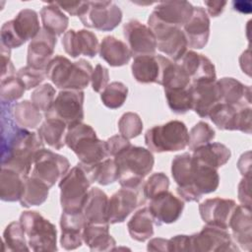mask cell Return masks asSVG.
Listing matches in <instances>:
<instances>
[{
    "label": "cell",
    "mask_w": 252,
    "mask_h": 252,
    "mask_svg": "<svg viewBox=\"0 0 252 252\" xmlns=\"http://www.w3.org/2000/svg\"><path fill=\"white\" fill-rule=\"evenodd\" d=\"M121 187L138 190L144 178L152 171L155 158L151 151L131 145L114 157Z\"/></svg>",
    "instance_id": "6da1fadb"
},
{
    "label": "cell",
    "mask_w": 252,
    "mask_h": 252,
    "mask_svg": "<svg viewBox=\"0 0 252 252\" xmlns=\"http://www.w3.org/2000/svg\"><path fill=\"white\" fill-rule=\"evenodd\" d=\"M65 143L83 165L97 163L108 157L105 141L99 140L93 127L83 122L67 129Z\"/></svg>",
    "instance_id": "7a4b0ae2"
},
{
    "label": "cell",
    "mask_w": 252,
    "mask_h": 252,
    "mask_svg": "<svg viewBox=\"0 0 252 252\" xmlns=\"http://www.w3.org/2000/svg\"><path fill=\"white\" fill-rule=\"evenodd\" d=\"M189 132L179 120H171L162 125H156L147 130L145 144L154 153L177 152L188 146Z\"/></svg>",
    "instance_id": "3957f363"
},
{
    "label": "cell",
    "mask_w": 252,
    "mask_h": 252,
    "mask_svg": "<svg viewBox=\"0 0 252 252\" xmlns=\"http://www.w3.org/2000/svg\"><path fill=\"white\" fill-rule=\"evenodd\" d=\"M21 222L31 250L46 252L57 250V230L55 225L36 211H25L21 214Z\"/></svg>",
    "instance_id": "277c9868"
},
{
    "label": "cell",
    "mask_w": 252,
    "mask_h": 252,
    "mask_svg": "<svg viewBox=\"0 0 252 252\" xmlns=\"http://www.w3.org/2000/svg\"><path fill=\"white\" fill-rule=\"evenodd\" d=\"M90 185L91 181L85 171L78 164L72 167L59 182L62 212H82Z\"/></svg>",
    "instance_id": "5b68a950"
},
{
    "label": "cell",
    "mask_w": 252,
    "mask_h": 252,
    "mask_svg": "<svg viewBox=\"0 0 252 252\" xmlns=\"http://www.w3.org/2000/svg\"><path fill=\"white\" fill-rule=\"evenodd\" d=\"M148 25L156 36L157 48L173 62L178 61L188 47L183 31L159 21L153 13L148 19Z\"/></svg>",
    "instance_id": "8992f818"
},
{
    "label": "cell",
    "mask_w": 252,
    "mask_h": 252,
    "mask_svg": "<svg viewBox=\"0 0 252 252\" xmlns=\"http://www.w3.org/2000/svg\"><path fill=\"white\" fill-rule=\"evenodd\" d=\"M84 99L83 91L61 90L44 116L46 119L61 120L68 128L81 123L85 116Z\"/></svg>",
    "instance_id": "52a82bcc"
},
{
    "label": "cell",
    "mask_w": 252,
    "mask_h": 252,
    "mask_svg": "<svg viewBox=\"0 0 252 252\" xmlns=\"http://www.w3.org/2000/svg\"><path fill=\"white\" fill-rule=\"evenodd\" d=\"M78 17L87 28L110 32L121 23L122 11L112 1H87Z\"/></svg>",
    "instance_id": "ba28073f"
},
{
    "label": "cell",
    "mask_w": 252,
    "mask_h": 252,
    "mask_svg": "<svg viewBox=\"0 0 252 252\" xmlns=\"http://www.w3.org/2000/svg\"><path fill=\"white\" fill-rule=\"evenodd\" d=\"M69 168L70 162L66 157L43 148L34 156L31 176L42 181L50 188L64 177Z\"/></svg>",
    "instance_id": "9c48e42d"
},
{
    "label": "cell",
    "mask_w": 252,
    "mask_h": 252,
    "mask_svg": "<svg viewBox=\"0 0 252 252\" xmlns=\"http://www.w3.org/2000/svg\"><path fill=\"white\" fill-rule=\"evenodd\" d=\"M220 184L218 169L198 163L192 158L191 183L187 187L176 188L180 199L185 202H198L203 195L215 192Z\"/></svg>",
    "instance_id": "30bf717a"
},
{
    "label": "cell",
    "mask_w": 252,
    "mask_h": 252,
    "mask_svg": "<svg viewBox=\"0 0 252 252\" xmlns=\"http://www.w3.org/2000/svg\"><path fill=\"white\" fill-rule=\"evenodd\" d=\"M189 251L193 252H227L237 251L231 235L227 229L213 225H206L198 233L189 235Z\"/></svg>",
    "instance_id": "8fae6325"
},
{
    "label": "cell",
    "mask_w": 252,
    "mask_h": 252,
    "mask_svg": "<svg viewBox=\"0 0 252 252\" xmlns=\"http://www.w3.org/2000/svg\"><path fill=\"white\" fill-rule=\"evenodd\" d=\"M123 35L132 56L156 54V36L148 26L137 20H130L123 26Z\"/></svg>",
    "instance_id": "7c38bea8"
},
{
    "label": "cell",
    "mask_w": 252,
    "mask_h": 252,
    "mask_svg": "<svg viewBox=\"0 0 252 252\" xmlns=\"http://www.w3.org/2000/svg\"><path fill=\"white\" fill-rule=\"evenodd\" d=\"M157 225L168 224L175 222L182 215L184 209V201L174 196L171 192L165 191L150 202L148 207Z\"/></svg>",
    "instance_id": "4fadbf2b"
},
{
    "label": "cell",
    "mask_w": 252,
    "mask_h": 252,
    "mask_svg": "<svg viewBox=\"0 0 252 252\" xmlns=\"http://www.w3.org/2000/svg\"><path fill=\"white\" fill-rule=\"evenodd\" d=\"M192 110L200 117H209L212 109L220 102V91L217 80L191 83Z\"/></svg>",
    "instance_id": "5bb4252c"
},
{
    "label": "cell",
    "mask_w": 252,
    "mask_h": 252,
    "mask_svg": "<svg viewBox=\"0 0 252 252\" xmlns=\"http://www.w3.org/2000/svg\"><path fill=\"white\" fill-rule=\"evenodd\" d=\"M236 203L231 199L212 198L199 205L201 219L208 225L227 229Z\"/></svg>",
    "instance_id": "9a60e30c"
},
{
    "label": "cell",
    "mask_w": 252,
    "mask_h": 252,
    "mask_svg": "<svg viewBox=\"0 0 252 252\" xmlns=\"http://www.w3.org/2000/svg\"><path fill=\"white\" fill-rule=\"evenodd\" d=\"M61 42L65 52L73 58L80 55L93 58L99 49L97 36L88 30H69L64 33Z\"/></svg>",
    "instance_id": "2e32d148"
},
{
    "label": "cell",
    "mask_w": 252,
    "mask_h": 252,
    "mask_svg": "<svg viewBox=\"0 0 252 252\" xmlns=\"http://www.w3.org/2000/svg\"><path fill=\"white\" fill-rule=\"evenodd\" d=\"M56 43V36L41 28L37 35L29 43L27 55L28 65L35 69L45 70L52 59Z\"/></svg>",
    "instance_id": "e0dca14e"
},
{
    "label": "cell",
    "mask_w": 252,
    "mask_h": 252,
    "mask_svg": "<svg viewBox=\"0 0 252 252\" xmlns=\"http://www.w3.org/2000/svg\"><path fill=\"white\" fill-rule=\"evenodd\" d=\"M176 64L189 77L191 83L199 81H215L217 79L215 65L203 54L187 50Z\"/></svg>",
    "instance_id": "ac0fdd59"
},
{
    "label": "cell",
    "mask_w": 252,
    "mask_h": 252,
    "mask_svg": "<svg viewBox=\"0 0 252 252\" xmlns=\"http://www.w3.org/2000/svg\"><path fill=\"white\" fill-rule=\"evenodd\" d=\"M140 203L138 190L122 187L109 199L107 220L109 223L123 222Z\"/></svg>",
    "instance_id": "d6986e66"
},
{
    "label": "cell",
    "mask_w": 252,
    "mask_h": 252,
    "mask_svg": "<svg viewBox=\"0 0 252 252\" xmlns=\"http://www.w3.org/2000/svg\"><path fill=\"white\" fill-rule=\"evenodd\" d=\"M210 24L206 10L200 6L194 7L192 17L183 26V32L189 47L202 49L207 45L210 36Z\"/></svg>",
    "instance_id": "ffe728a7"
},
{
    "label": "cell",
    "mask_w": 252,
    "mask_h": 252,
    "mask_svg": "<svg viewBox=\"0 0 252 252\" xmlns=\"http://www.w3.org/2000/svg\"><path fill=\"white\" fill-rule=\"evenodd\" d=\"M193 12L194 6L190 2L173 0L158 2L152 13L159 21L181 29L190 20Z\"/></svg>",
    "instance_id": "44dd1931"
},
{
    "label": "cell",
    "mask_w": 252,
    "mask_h": 252,
    "mask_svg": "<svg viewBox=\"0 0 252 252\" xmlns=\"http://www.w3.org/2000/svg\"><path fill=\"white\" fill-rule=\"evenodd\" d=\"M87 222L82 212H62L60 218V244L65 250H74L81 247L84 242L83 230Z\"/></svg>",
    "instance_id": "7402d4cb"
},
{
    "label": "cell",
    "mask_w": 252,
    "mask_h": 252,
    "mask_svg": "<svg viewBox=\"0 0 252 252\" xmlns=\"http://www.w3.org/2000/svg\"><path fill=\"white\" fill-rule=\"evenodd\" d=\"M166 57L162 55H143L134 57L131 71L134 79L141 84H160Z\"/></svg>",
    "instance_id": "603a6c76"
},
{
    "label": "cell",
    "mask_w": 252,
    "mask_h": 252,
    "mask_svg": "<svg viewBox=\"0 0 252 252\" xmlns=\"http://www.w3.org/2000/svg\"><path fill=\"white\" fill-rule=\"evenodd\" d=\"M228 227L232 237L241 249L251 251L252 247V219L251 207L236 206L229 220Z\"/></svg>",
    "instance_id": "cb8c5ba5"
},
{
    "label": "cell",
    "mask_w": 252,
    "mask_h": 252,
    "mask_svg": "<svg viewBox=\"0 0 252 252\" xmlns=\"http://www.w3.org/2000/svg\"><path fill=\"white\" fill-rule=\"evenodd\" d=\"M107 195L97 187L89 190L84 202L82 213L88 224L109 225L107 220Z\"/></svg>",
    "instance_id": "d4e9b609"
},
{
    "label": "cell",
    "mask_w": 252,
    "mask_h": 252,
    "mask_svg": "<svg viewBox=\"0 0 252 252\" xmlns=\"http://www.w3.org/2000/svg\"><path fill=\"white\" fill-rule=\"evenodd\" d=\"M220 91V102L237 109L251 105V88L231 77L217 80Z\"/></svg>",
    "instance_id": "484cf974"
},
{
    "label": "cell",
    "mask_w": 252,
    "mask_h": 252,
    "mask_svg": "<svg viewBox=\"0 0 252 252\" xmlns=\"http://www.w3.org/2000/svg\"><path fill=\"white\" fill-rule=\"evenodd\" d=\"M98 53L100 58L112 67L124 66L132 57L128 45L112 35H107L102 38L99 44Z\"/></svg>",
    "instance_id": "4316f807"
},
{
    "label": "cell",
    "mask_w": 252,
    "mask_h": 252,
    "mask_svg": "<svg viewBox=\"0 0 252 252\" xmlns=\"http://www.w3.org/2000/svg\"><path fill=\"white\" fill-rule=\"evenodd\" d=\"M230 157V150L221 143H209L193 151L192 155L194 161L216 169L224 165Z\"/></svg>",
    "instance_id": "83f0119b"
},
{
    "label": "cell",
    "mask_w": 252,
    "mask_h": 252,
    "mask_svg": "<svg viewBox=\"0 0 252 252\" xmlns=\"http://www.w3.org/2000/svg\"><path fill=\"white\" fill-rule=\"evenodd\" d=\"M83 241L91 251H112L116 245L109 233V225L87 223L83 230Z\"/></svg>",
    "instance_id": "f1b7e54d"
},
{
    "label": "cell",
    "mask_w": 252,
    "mask_h": 252,
    "mask_svg": "<svg viewBox=\"0 0 252 252\" xmlns=\"http://www.w3.org/2000/svg\"><path fill=\"white\" fill-rule=\"evenodd\" d=\"M78 165L85 171L91 183L96 182L105 186L118 180V168L114 158H106L92 165Z\"/></svg>",
    "instance_id": "f546056e"
},
{
    "label": "cell",
    "mask_w": 252,
    "mask_h": 252,
    "mask_svg": "<svg viewBox=\"0 0 252 252\" xmlns=\"http://www.w3.org/2000/svg\"><path fill=\"white\" fill-rule=\"evenodd\" d=\"M128 232L132 239L144 242L154 235V220L149 208L138 210L127 223Z\"/></svg>",
    "instance_id": "4dcf8cb0"
},
{
    "label": "cell",
    "mask_w": 252,
    "mask_h": 252,
    "mask_svg": "<svg viewBox=\"0 0 252 252\" xmlns=\"http://www.w3.org/2000/svg\"><path fill=\"white\" fill-rule=\"evenodd\" d=\"M42 28L55 36L66 32L69 19L55 2H49L40 10Z\"/></svg>",
    "instance_id": "1f68e13d"
},
{
    "label": "cell",
    "mask_w": 252,
    "mask_h": 252,
    "mask_svg": "<svg viewBox=\"0 0 252 252\" xmlns=\"http://www.w3.org/2000/svg\"><path fill=\"white\" fill-rule=\"evenodd\" d=\"M48 194L49 187L45 183L29 176L24 180L23 192L19 202L24 208L40 206L47 200Z\"/></svg>",
    "instance_id": "d6a6232c"
},
{
    "label": "cell",
    "mask_w": 252,
    "mask_h": 252,
    "mask_svg": "<svg viewBox=\"0 0 252 252\" xmlns=\"http://www.w3.org/2000/svg\"><path fill=\"white\" fill-rule=\"evenodd\" d=\"M67 125L58 119H46L39 126L37 133L44 144L54 150L62 149L66 143Z\"/></svg>",
    "instance_id": "836d02e7"
},
{
    "label": "cell",
    "mask_w": 252,
    "mask_h": 252,
    "mask_svg": "<svg viewBox=\"0 0 252 252\" xmlns=\"http://www.w3.org/2000/svg\"><path fill=\"white\" fill-rule=\"evenodd\" d=\"M12 22L17 34L24 42L33 39L41 29L38 15L32 9L21 10Z\"/></svg>",
    "instance_id": "e575fe53"
},
{
    "label": "cell",
    "mask_w": 252,
    "mask_h": 252,
    "mask_svg": "<svg viewBox=\"0 0 252 252\" xmlns=\"http://www.w3.org/2000/svg\"><path fill=\"white\" fill-rule=\"evenodd\" d=\"M24 178L16 171L2 168L0 172V199L4 202L19 201L23 192Z\"/></svg>",
    "instance_id": "d590c367"
},
{
    "label": "cell",
    "mask_w": 252,
    "mask_h": 252,
    "mask_svg": "<svg viewBox=\"0 0 252 252\" xmlns=\"http://www.w3.org/2000/svg\"><path fill=\"white\" fill-rule=\"evenodd\" d=\"M12 115L16 124L27 130L37 128L42 120L40 111L32 101L27 99L13 104Z\"/></svg>",
    "instance_id": "8d00e7d4"
},
{
    "label": "cell",
    "mask_w": 252,
    "mask_h": 252,
    "mask_svg": "<svg viewBox=\"0 0 252 252\" xmlns=\"http://www.w3.org/2000/svg\"><path fill=\"white\" fill-rule=\"evenodd\" d=\"M239 109L223 103H218L211 111L209 117L220 130L237 131Z\"/></svg>",
    "instance_id": "74e56055"
},
{
    "label": "cell",
    "mask_w": 252,
    "mask_h": 252,
    "mask_svg": "<svg viewBox=\"0 0 252 252\" xmlns=\"http://www.w3.org/2000/svg\"><path fill=\"white\" fill-rule=\"evenodd\" d=\"M72 65L73 62H71L67 57L56 55L50 60L45 68L47 79H49L56 88L64 90L70 77Z\"/></svg>",
    "instance_id": "f35d334b"
},
{
    "label": "cell",
    "mask_w": 252,
    "mask_h": 252,
    "mask_svg": "<svg viewBox=\"0 0 252 252\" xmlns=\"http://www.w3.org/2000/svg\"><path fill=\"white\" fill-rule=\"evenodd\" d=\"M5 251H30L25 230L20 221L10 222L3 232Z\"/></svg>",
    "instance_id": "ab89813d"
},
{
    "label": "cell",
    "mask_w": 252,
    "mask_h": 252,
    "mask_svg": "<svg viewBox=\"0 0 252 252\" xmlns=\"http://www.w3.org/2000/svg\"><path fill=\"white\" fill-rule=\"evenodd\" d=\"M93 71V66L85 59L73 62L70 77L64 90L83 91L90 84Z\"/></svg>",
    "instance_id": "60d3db41"
},
{
    "label": "cell",
    "mask_w": 252,
    "mask_h": 252,
    "mask_svg": "<svg viewBox=\"0 0 252 252\" xmlns=\"http://www.w3.org/2000/svg\"><path fill=\"white\" fill-rule=\"evenodd\" d=\"M166 101L170 110L176 114H184L192 110L190 86L187 88L164 89Z\"/></svg>",
    "instance_id": "b9f144b4"
},
{
    "label": "cell",
    "mask_w": 252,
    "mask_h": 252,
    "mask_svg": "<svg viewBox=\"0 0 252 252\" xmlns=\"http://www.w3.org/2000/svg\"><path fill=\"white\" fill-rule=\"evenodd\" d=\"M192 156L189 153L177 155L171 162V175L177 187H187L191 183Z\"/></svg>",
    "instance_id": "7bdbcfd3"
},
{
    "label": "cell",
    "mask_w": 252,
    "mask_h": 252,
    "mask_svg": "<svg viewBox=\"0 0 252 252\" xmlns=\"http://www.w3.org/2000/svg\"><path fill=\"white\" fill-rule=\"evenodd\" d=\"M128 95V88L121 82H111L100 94L102 103L110 108L116 109L121 107Z\"/></svg>",
    "instance_id": "ee69618b"
},
{
    "label": "cell",
    "mask_w": 252,
    "mask_h": 252,
    "mask_svg": "<svg viewBox=\"0 0 252 252\" xmlns=\"http://www.w3.org/2000/svg\"><path fill=\"white\" fill-rule=\"evenodd\" d=\"M26 87L17 75L1 79L0 97L3 103H13L23 96Z\"/></svg>",
    "instance_id": "f6af8a7d"
},
{
    "label": "cell",
    "mask_w": 252,
    "mask_h": 252,
    "mask_svg": "<svg viewBox=\"0 0 252 252\" xmlns=\"http://www.w3.org/2000/svg\"><path fill=\"white\" fill-rule=\"evenodd\" d=\"M216 137V132L213 127H211L207 122L200 121L195 124L189 132L188 148L190 151H195L196 149L211 143Z\"/></svg>",
    "instance_id": "bcb514c9"
},
{
    "label": "cell",
    "mask_w": 252,
    "mask_h": 252,
    "mask_svg": "<svg viewBox=\"0 0 252 252\" xmlns=\"http://www.w3.org/2000/svg\"><path fill=\"white\" fill-rule=\"evenodd\" d=\"M118 130L120 135L128 140L138 137L143 131L141 117L135 112L124 113L118 121Z\"/></svg>",
    "instance_id": "7dc6e473"
},
{
    "label": "cell",
    "mask_w": 252,
    "mask_h": 252,
    "mask_svg": "<svg viewBox=\"0 0 252 252\" xmlns=\"http://www.w3.org/2000/svg\"><path fill=\"white\" fill-rule=\"evenodd\" d=\"M56 91L51 84H43L35 88L31 94V101L34 106L44 113L51 107L55 99Z\"/></svg>",
    "instance_id": "c3c4849f"
},
{
    "label": "cell",
    "mask_w": 252,
    "mask_h": 252,
    "mask_svg": "<svg viewBox=\"0 0 252 252\" xmlns=\"http://www.w3.org/2000/svg\"><path fill=\"white\" fill-rule=\"evenodd\" d=\"M169 179L163 172L152 174L143 185V195L146 199L152 200L156 196L168 191Z\"/></svg>",
    "instance_id": "681fc988"
},
{
    "label": "cell",
    "mask_w": 252,
    "mask_h": 252,
    "mask_svg": "<svg viewBox=\"0 0 252 252\" xmlns=\"http://www.w3.org/2000/svg\"><path fill=\"white\" fill-rule=\"evenodd\" d=\"M16 75L23 82L26 90L37 88L47 78L45 70L35 69L29 65L19 69Z\"/></svg>",
    "instance_id": "f907efd6"
},
{
    "label": "cell",
    "mask_w": 252,
    "mask_h": 252,
    "mask_svg": "<svg viewBox=\"0 0 252 252\" xmlns=\"http://www.w3.org/2000/svg\"><path fill=\"white\" fill-rule=\"evenodd\" d=\"M0 39H1V44L9 49L18 48L25 43L17 34L14 29L12 20L2 25L1 31H0Z\"/></svg>",
    "instance_id": "816d5d0a"
},
{
    "label": "cell",
    "mask_w": 252,
    "mask_h": 252,
    "mask_svg": "<svg viewBox=\"0 0 252 252\" xmlns=\"http://www.w3.org/2000/svg\"><path fill=\"white\" fill-rule=\"evenodd\" d=\"M109 81V72L108 69L104 66L97 64L92 74L91 84L92 88L95 93H101L105 87L108 85Z\"/></svg>",
    "instance_id": "f5cc1de1"
},
{
    "label": "cell",
    "mask_w": 252,
    "mask_h": 252,
    "mask_svg": "<svg viewBox=\"0 0 252 252\" xmlns=\"http://www.w3.org/2000/svg\"><path fill=\"white\" fill-rule=\"evenodd\" d=\"M131 145L132 144L129 142V140L123 137L122 135H114L105 141L107 155L108 157H113V158L117 154H119L121 151L130 147Z\"/></svg>",
    "instance_id": "db71d44e"
},
{
    "label": "cell",
    "mask_w": 252,
    "mask_h": 252,
    "mask_svg": "<svg viewBox=\"0 0 252 252\" xmlns=\"http://www.w3.org/2000/svg\"><path fill=\"white\" fill-rule=\"evenodd\" d=\"M0 54H1V79H4L9 76H14L16 73V69L11 61V49L5 47L4 45H0Z\"/></svg>",
    "instance_id": "11a10c76"
},
{
    "label": "cell",
    "mask_w": 252,
    "mask_h": 252,
    "mask_svg": "<svg viewBox=\"0 0 252 252\" xmlns=\"http://www.w3.org/2000/svg\"><path fill=\"white\" fill-rule=\"evenodd\" d=\"M251 107H244L239 110L238 114V126L237 131L250 134L251 133Z\"/></svg>",
    "instance_id": "9f6ffc18"
},
{
    "label": "cell",
    "mask_w": 252,
    "mask_h": 252,
    "mask_svg": "<svg viewBox=\"0 0 252 252\" xmlns=\"http://www.w3.org/2000/svg\"><path fill=\"white\" fill-rule=\"evenodd\" d=\"M190 236L189 235H175L168 239L169 251H189Z\"/></svg>",
    "instance_id": "6f0895ef"
},
{
    "label": "cell",
    "mask_w": 252,
    "mask_h": 252,
    "mask_svg": "<svg viewBox=\"0 0 252 252\" xmlns=\"http://www.w3.org/2000/svg\"><path fill=\"white\" fill-rule=\"evenodd\" d=\"M238 200L244 205L251 207L250 198V177H243L238 185Z\"/></svg>",
    "instance_id": "680465c9"
},
{
    "label": "cell",
    "mask_w": 252,
    "mask_h": 252,
    "mask_svg": "<svg viewBox=\"0 0 252 252\" xmlns=\"http://www.w3.org/2000/svg\"><path fill=\"white\" fill-rule=\"evenodd\" d=\"M56 5L67 12L71 16H79L84 10L87 1H76V2H55Z\"/></svg>",
    "instance_id": "91938a15"
},
{
    "label": "cell",
    "mask_w": 252,
    "mask_h": 252,
    "mask_svg": "<svg viewBox=\"0 0 252 252\" xmlns=\"http://www.w3.org/2000/svg\"><path fill=\"white\" fill-rule=\"evenodd\" d=\"M204 4L207 7L206 13L208 14V16L218 17L223 12L227 2L220 1V0H209V1H204Z\"/></svg>",
    "instance_id": "94428289"
},
{
    "label": "cell",
    "mask_w": 252,
    "mask_h": 252,
    "mask_svg": "<svg viewBox=\"0 0 252 252\" xmlns=\"http://www.w3.org/2000/svg\"><path fill=\"white\" fill-rule=\"evenodd\" d=\"M237 167L243 177H250L251 172V153L246 152L241 155L238 162Z\"/></svg>",
    "instance_id": "6125c7cd"
},
{
    "label": "cell",
    "mask_w": 252,
    "mask_h": 252,
    "mask_svg": "<svg viewBox=\"0 0 252 252\" xmlns=\"http://www.w3.org/2000/svg\"><path fill=\"white\" fill-rule=\"evenodd\" d=\"M147 249L149 251H161L168 252V239L165 238H153L148 242Z\"/></svg>",
    "instance_id": "be15d7a7"
}]
</instances>
